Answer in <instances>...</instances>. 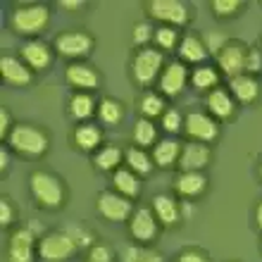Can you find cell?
<instances>
[{"label":"cell","mask_w":262,"mask_h":262,"mask_svg":"<svg viewBox=\"0 0 262 262\" xmlns=\"http://www.w3.org/2000/svg\"><path fill=\"white\" fill-rule=\"evenodd\" d=\"M74 145L79 148V150H100V143H103V131H100V126L91 124V122H83V124H79L74 129Z\"/></svg>","instance_id":"24"},{"label":"cell","mask_w":262,"mask_h":262,"mask_svg":"<svg viewBox=\"0 0 262 262\" xmlns=\"http://www.w3.org/2000/svg\"><path fill=\"white\" fill-rule=\"evenodd\" d=\"M115 255H112V250L103 243H93L89 250V262H112Z\"/></svg>","instance_id":"39"},{"label":"cell","mask_w":262,"mask_h":262,"mask_svg":"<svg viewBox=\"0 0 262 262\" xmlns=\"http://www.w3.org/2000/svg\"><path fill=\"white\" fill-rule=\"evenodd\" d=\"M150 210L155 212L158 222L162 227H174L177 222L181 220V207L179 203L167 193H158L152 195V203H150Z\"/></svg>","instance_id":"20"},{"label":"cell","mask_w":262,"mask_h":262,"mask_svg":"<svg viewBox=\"0 0 262 262\" xmlns=\"http://www.w3.org/2000/svg\"><path fill=\"white\" fill-rule=\"evenodd\" d=\"M229 93L234 96L236 103L250 105L260 98V83L253 74H238L234 79H229Z\"/></svg>","instance_id":"17"},{"label":"cell","mask_w":262,"mask_h":262,"mask_svg":"<svg viewBox=\"0 0 262 262\" xmlns=\"http://www.w3.org/2000/svg\"><path fill=\"white\" fill-rule=\"evenodd\" d=\"M181 148H184V145H181L179 141H174V138H162V141H158V143H155V148H152V152H150L155 167L169 169V167L179 165Z\"/></svg>","instance_id":"21"},{"label":"cell","mask_w":262,"mask_h":262,"mask_svg":"<svg viewBox=\"0 0 262 262\" xmlns=\"http://www.w3.org/2000/svg\"><path fill=\"white\" fill-rule=\"evenodd\" d=\"M124 160V150L117 148V145H103L100 150H96V158H93V165L100 169V172H117L119 165Z\"/></svg>","instance_id":"28"},{"label":"cell","mask_w":262,"mask_h":262,"mask_svg":"<svg viewBox=\"0 0 262 262\" xmlns=\"http://www.w3.org/2000/svg\"><path fill=\"white\" fill-rule=\"evenodd\" d=\"M150 38H155V29H152L148 21H138V24H134V43H136V46L145 48Z\"/></svg>","instance_id":"36"},{"label":"cell","mask_w":262,"mask_h":262,"mask_svg":"<svg viewBox=\"0 0 262 262\" xmlns=\"http://www.w3.org/2000/svg\"><path fill=\"white\" fill-rule=\"evenodd\" d=\"M160 222L150 207H136L129 220V231L138 243H150L158 236Z\"/></svg>","instance_id":"13"},{"label":"cell","mask_w":262,"mask_h":262,"mask_svg":"<svg viewBox=\"0 0 262 262\" xmlns=\"http://www.w3.org/2000/svg\"><path fill=\"white\" fill-rule=\"evenodd\" d=\"M191 81V74H188V67L181 60H174L169 62L162 74H160V93L165 98H174L179 96L181 91L186 89V83Z\"/></svg>","instance_id":"11"},{"label":"cell","mask_w":262,"mask_h":262,"mask_svg":"<svg viewBox=\"0 0 262 262\" xmlns=\"http://www.w3.org/2000/svg\"><path fill=\"white\" fill-rule=\"evenodd\" d=\"M184 131L188 134L191 141H198V143H210L220 136L217 119L207 112H188L184 117Z\"/></svg>","instance_id":"9"},{"label":"cell","mask_w":262,"mask_h":262,"mask_svg":"<svg viewBox=\"0 0 262 262\" xmlns=\"http://www.w3.org/2000/svg\"><path fill=\"white\" fill-rule=\"evenodd\" d=\"M21 60L27 62V67L31 69V72H41V69H46L53 62V50H50L48 43L34 38V41H29L21 46Z\"/></svg>","instance_id":"18"},{"label":"cell","mask_w":262,"mask_h":262,"mask_svg":"<svg viewBox=\"0 0 262 262\" xmlns=\"http://www.w3.org/2000/svg\"><path fill=\"white\" fill-rule=\"evenodd\" d=\"M260 50H262V46H260Z\"/></svg>","instance_id":"50"},{"label":"cell","mask_w":262,"mask_h":262,"mask_svg":"<svg viewBox=\"0 0 262 262\" xmlns=\"http://www.w3.org/2000/svg\"><path fill=\"white\" fill-rule=\"evenodd\" d=\"M174 188L181 198H195L207 188V177L203 172H181L174 181Z\"/></svg>","instance_id":"23"},{"label":"cell","mask_w":262,"mask_h":262,"mask_svg":"<svg viewBox=\"0 0 262 262\" xmlns=\"http://www.w3.org/2000/svg\"><path fill=\"white\" fill-rule=\"evenodd\" d=\"M165 98L162 93H152V91H145L143 96L138 98V112L143 119H152V117H162L165 115Z\"/></svg>","instance_id":"30"},{"label":"cell","mask_w":262,"mask_h":262,"mask_svg":"<svg viewBox=\"0 0 262 262\" xmlns=\"http://www.w3.org/2000/svg\"><path fill=\"white\" fill-rule=\"evenodd\" d=\"M179 262H207V257H205V253H200V250L188 248L179 255Z\"/></svg>","instance_id":"43"},{"label":"cell","mask_w":262,"mask_h":262,"mask_svg":"<svg viewBox=\"0 0 262 262\" xmlns=\"http://www.w3.org/2000/svg\"><path fill=\"white\" fill-rule=\"evenodd\" d=\"M134 143L138 145V148H143V150H148V148H155V143H158V129H155V124H152L150 119H138L136 124H134Z\"/></svg>","instance_id":"32"},{"label":"cell","mask_w":262,"mask_h":262,"mask_svg":"<svg viewBox=\"0 0 262 262\" xmlns=\"http://www.w3.org/2000/svg\"><path fill=\"white\" fill-rule=\"evenodd\" d=\"M29 188H31V195H34L36 203L41 207H46V210H60L62 207L64 186L55 174L38 169V172H34L29 177Z\"/></svg>","instance_id":"3"},{"label":"cell","mask_w":262,"mask_h":262,"mask_svg":"<svg viewBox=\"0 0 262 262\" xmlns=\"http://www.w3.org/2000/svg\"><path fill=\"white\" fill-rule=\"evenodd\" d=\"M145 10L152 19L162 21V27H184L191 19V12H188V5L181 3V0H148L145 3Z\"/></svg>","instance_id":"6"},{"label":"cell","mask_w":262,"mask_h":262,"mask_svg":"<svg viewBox=\"0 0 262 262\" xmlns=\"http://www.w3.org/2000/svg\"><path fill=\"white\" fill-rule=\"evenodd\" d=\"M124 160H126V167H129L134 174H141V177H148V174L155 169V162H152V155L138 145H131L124 150Z\"/></svg>","instance_id":"25"},{"label":"cell","mask_w":262,"mask_h":262,"mask_svg":"<svg viewBox=\"0 0 262 262\" xmlns=\"http://www.w3.org/2000/svg\"><path fill=\"white\" fill-rule=\"evenodd\" d=\"M217 83H220V72L210 64H200L191 72V86L195 91H203V93H210V91L217 89Z\"/></svg>","instance_id":"29"},{"label":"cell","mask_w":262,"mask_h":262,"mask_svg":"<svg viewBox=\"0 0 262 262\" xmlns=\"http://www.w3.org/2000/svg\"><path fill=\"white\" fill-rule=\"evenodd\" d=\"M162 64H165V53L158 48H141L131 60V76L138 86L148 89L160 74H162Z\"/></svg>","instance_id":"4"},{"label":"cell","mask_w":262,"mask_h":262,"mask_svg":"<svg viewBox=\"0 0 262 262\" xmlns=\"http://www.w3.org/2000/svg\"><path fill=\"white\" fill-rule=\"evenodd\" d=\"M0 74L10 86H27L34 79V72L27 67V62L21 57H12V55L0 57Z\"/></svg>","instance_id":"16"},{"label":"cell","mask_w":262,"mask_h":262,"mask_svg":"<svg viewBox=\"0 0 262 262\" xmlns=\"http://www.w3.org/2000/svg\"><path fill=\"white\" fill-rule=\"evenodd\" d=\"M212 160V150L207 143H198V141H188L181 148L179 158V169L181 172H203Z\"/></svg>","instance_id":"14"},{"label":"cell","mask_w":262,"mask_h":262,"mask_svg":"<svg viewBox=\"0 0 262 262\" xmlns=\"http://www.w3.org/2000/svg\"><path fill=\"white\" fill-rule=\"evenodd\" d=\"M36 234L29 227L14 229L7 241V260L10 262H34Z\"/></svg>","instance_id":"10"},{"label":"cell","mask_w":262,"mask_h":262,"mask_svg":"<svg viewBox=\"0 0 262 262\" xmlns=\"http://www.w3.org/2000/svg\"><path fill=\"white\" fill-rule=\"evenodd\" d=\"M141 262H162V255H160V253H155V250H148V248H145L143 260H141Z\"/></svg>","instance_id":"47"},{"label":"cell","mask_w":262,"mask_h":262,"mask_svg":"<svg viewBox=\"0 0 262 262\" xmlns=\"http://www.w3.org/2000/svg\"><path fill=\"white\" fill-rule=\"evenodd\" d=\"M7 145L14 152H19L24 158H41L48 150L50 138L41 126L34 124H14L10 136H7Z\"/></svg>","instance_id":"2"},{"label":"cell","mask_w":262,"mask_h":262,"mask_svg":"<svg viewBox=\"0 0 262 262\" xmlns=\"http://www.w3.org/2000/svg\"><path fill=\"white\" fill-rule=\"evenodd\" d=\"M203 43H205V48H207V53H210V55H220L222 48H224L229 41L222 34H214V31H210V34L203 36Z\"/></svg>","instance_id":"38"},{"label":"cell","mask_w":262,"mask_h":262,"mask_svg":"<svg viewBox=\"0 0 262 262\" xmlns=\"http://www.w3.org/2000/svg\"><path fill=\"white\" fill-rule=\"evenodd\" d=\"M212 10L217 17H234L243 10L241 0H212Z\"/></svg>","instance_id":"34"},{"label":"cell","mask_w":262,"mask_h":262,"mask_svg":"<svg viewBox=\"0 0 262 262\" xmlns=\"http://www.w3.org/2000/svg\"><path fill=\"white\" fill-rule=\"evenodd\" d=\"M179 57H181V62H184V64L191 62V64H198V67H200V64L210 57V53H207L203 38H198V36H193V34H188V36H184V38H181V43H179Z\"/></svg>","instance_id":"22"},{"label":"cell","mask_w":262,"mask_h":262,"mask_svg":"<svg viewBox=\"0 0 262 262\" xmlns=\"http://www.w3.org/2000/svg\"><path fill=\"white\" fill-rule=\"evenodd\" d=\"M255 222H257V227L262 229V200H260V205L255 207Z\"/></svg>","instance_id":"48"},{"label":"cell","mask_w":262,"mask_h":262,"mask_svg":"<svg viewBox=\"0 0 262 262\" xmlns=\"http://www.w3.org/2000/svg\"><path fill=\"white\" fill-rule=\"evenodd\" d=\"M64 76H67L69 86H74L79 93H91L100 86V74L86 62H72Z\"/></svg>","instance_id":"15"},{"label":"cell","mask_w":262,"mask_h":262,"mask_svg":"<svg viewBox=\"0 0 262 262\" xmlns=\"http://www.w3.org/2000/svg\"><path fill=\"white\" fill-rule=\"evenodd\" d=\"M205 107H207V115H212L214 119H229L234 117L236 112V100L227 89H214L207 93Z\"/></svg>","instance_id":"19"},{"label":"cell","mask_w":262,"mask_h":262,"mask_svg":"<svg viewBox=\"0 0 262 262\" xmlns=\"http://www.w3.org/2000/svg\"><path fill=\"white\" fill-rule=\"evenodd\" d=\"M69 115L83 124L93 115H98V103L93 100L91 93H74V96L69 98Z\"/></svg>","instance_id":"26"},{"label":"cell","mask_w":262,"mask_h":262,"mask_svg":"<svg viewBox=\"0 0 262 262\" xmlns=\"http://www.w3.org/2000/svg\"><path fill=\"white\" fill-rule=\"evenodd\" d=\"M112 186L117 193H122L124 198H136L138 191H141V184H138V174H134L129 167H119L117 172L112 174Z\"/></svg>","instance_id":"27"},{"label":"cell","mask_w":262,"mask_h":262,"mask_svg":"<svg viewBox=\"0 0 262 262\" xmlns=\"http://www.w3.org/2000/svg\"><path fill=\"white\" fill-rule=\"evenodd\" d=\"M155 46H158V50H165V53H169V50H174V48H179V43H181V38H179V31L174 27H158L155 29Z\"/></svg>","instance_id":"33"},{"label":"cell","mask_w":262,"mask_h":262,"mask_svg":"<svg viewBox=\"0 0 262 262\" xmlns=\"http://www.w3.org/2000/svg\"><path fill=\"white\" fill-rule=\"evenodd\" d=\"M50 24V7L43 3L17 5L10 12V29L19 36H38Z\"/></svg>","instance_id":"1"},{"label":"cell","mask_w":262,"mask_h":262,"mask_svg":"<svg viewBox=\"0 0 262 262\" xmlns=\"http://www.w3.org/2000/svg\"><path fill=\"white\" fill-rule=\"evenodd\" d=\"M143 253L145 248H141V246H126L124 253H122V262H141Z\"/></svg>","instance_id":"42"},{"label":"cell","mask_w":262,"mask_h":262,"mask_svg":"<svg viewBox=\"0 0 262 262\" xmlns=\"http://www.w3.org/2000/svg\"><path fill=\"white\" fill-rule=\"evenodd\" d=\"M124 117V107L119 100L115 98H103L100 103H98V119L107 126H117Z\"/></svg>","instance_id":"31"},{"label":"cell","mask_w":262,"mask_h":262,"mask_svg":"<svg viewBox=\"0 0 262 262\" xmlns=\"http://www.w3.org/2000/svg\"><path fill=\"white\" fill-rule=\"evenodd\" d=\"M7 165H10V145H3L0 148V169L5 172Z\"/></svg>","instance_id":"45"},{"label":"cell","mask_w":262,"mask_h":262,"mask_svg":"<svg viewBox=\"0 0 262 262\" xmlns=\"http://www.w3.org/2000/svg\"><path fill=\"white\" fill-rule=\"evenodd\" d=\"M162 129L167 131V134H179L181 129H184V117H181V112L179 110H167L165 115H162Z\"/></svg>","instance_id":"35"},{"label":"cell","mask_w":262,"mask_h":262,"mask_svg":"<svg viewBox=\"0 0 262 262\" xmlns=\"http://www.w3.org/2000/svg\"><path fill=\"white\" fill-rule=\"evenodd\" d=\"M260 179H262V162H260Z\"/></svg>","instance_id":"49"},{"label":"cell","mask_w":262,"mask_h":262,"mask_svg":"<svg viewBox=\"0 0 262 262\" xmlns=\"http://www.w3.org/2000/svg\"><path fill=\"white\" fill-rule=\"evenodd\" d=\"M83 5H86L83 0H60V7H64V10H81Z\"/></svg>","instance_id":"46"},{"label":"cell","mask_w":262,"mask_h":262,"mask_svg":"<svg viewBox=\"0 0 262 262\" xmlns=\"http://www.w3.org/2000/svg\"><path fill=\"white\" fill-rule=\"evenodd\" d=\"M262 72V50L248 48V60H246V74H257Z\"/></svg>","instance_id":"40"},{"label":"cell","mask_w":262,"mask_h":262,"mask_svg":"<svg viewBox=\"0 0 262 262\" xmlns=\"http://www.w3.org/2000/svg\"><path fill=\"white\" fill-rule=\"evenodd\" d=\"M67 234L72 236L76 241V246H93V234H91L89 229H83L81 224H72V227H67Z\"/></svg>","instance_id":"37"},{"label":"cell","mask_w":262,"mask_h":262,"mask_svg":"<svg viewBox=\"0 0 262 262\" xmlns=\"http://www.w3.org/2000/svg\"><path fill=\"white\" fill-rule=\"evenodd\" d=\"M246 60H248V48L241 46L238 41H229L222 53L217 55V62H220V69L229 79H234L238 74H246Z\"/></svg>","instance_id":"12"},{"label":"cell","mask_w":262,"mask_h":262,"mask_svg":"<svg viewBox=\"0 0 262 262\" xmlns=\"http://www.w3.org/2000/svg\"><path fill=\"white\" fill-rule=\"evenodd\" d=\"M93 46H96L93 36L83 29H69L55 38V50L67 60H81L93 50Z\"/></svg>","instance_id":"7"},{"label":"cell","mask_w":262,"mask_h":262,"mask_svg":"<svg viewBox=\"0 0 262 262\" xmlns=\"http://www.w3.org/2000/svg\"><path fill=\"white\" fill-rule=\"evenodd\" d=\"M76 241L67 231H50L38 238V257L43 262H64L76 253Z\"/></svg>","instance_id":"5"},{"label":"cell","mask_w":262,"mask_h":262,"mask_svg":"<svg viewBox=\"0 0 262 262\" xmlns=\"http://www.w3.org/2000/svg\"><path fill=\"white\" fill-rule=\"evenodd\" d=\"M10 131H12V126H10V112H7V107H3L0 110V136L7 141Z\"/></svg>","instance_id":"44"},{"label":"cell","mask_w":262,"mask_h":262,"mask_svg":"<svg viewBox=\"0 0 262 262\" xmlns=\"http://www.w3.org/2000/svg\"><path fill=\"white\" fill-rule=\"evenodd\" d=\"M96 205H98L100 217H105L107 222H126L134 214L131 200L124 198L122 193H117V191H103V193L98 195Z\"/></svg>","instance_id":"8"},{"label":"cell","mask_w":262,"mask_h":262,"mask_svg":"<svg viewBox=\"0 0 262 262\" xmlns=\"http://www.w3.org/2000/svg\"><path fill=\"white\" fill-rule=\"evenodd\" d=\"M12 222H14V207L10 205L7 198H3L0 200V224H3V227H10Z\"/></svg>","instance_id":"41"}]
</instances>
